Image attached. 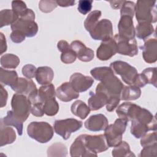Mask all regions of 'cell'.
<instances>
[{"mask_svg": "<svg viewBox=\"0 0 157 157\" xmlns=\"http://www.w3.org/2000/svg\"><path fill=\"white\" fill-rule=\"evenodd\" d=\"M90 74L94 78L101 81L96 86V91L102 92L109 98L113 96H120L124 85L110 67H94L90 71Z\"/></svg>", "mask_w": 157, "mask_h": 157, "instance_id": "1", "label": "cell"}, {"mask_svg": "<svg viewBox=\"0 0 157 157\" xmlns=\"http://www.w3.org/2000/svg\"><path fill=\"white\" fill-rule=\"evenodd\" d=\"M149 131H156V117L147 109L141 108L131 121V133L136 139H139Z\"/></svg>", "mask_w": 157, "mask_h": 157, "instance_id": "2", "label": "cell"}, {"mask_svg": "<svg viewBox=\"0 0 157 157\" xmlns=\"http://www.w3.org/2000/svg\"><path fill=\"white\" fill-rule=\"evenodd\" d=\"M28 135L39 143L49 142L53 136V129L52 126L44 121H33L27 128Z\"/></svg>", "mask_w": 157, "mask_h": 157, "instance_id": "3", "label": "cell"}, {"mask_svg": "<svg viewBox=\"0 0 157 157\" xmlns=\"http://www.w3.org/2000/svg\"><path fill=\"white\" fill-rule=\"evenodd\" d=\"M156 1H137L135 6V13L139 23H155L157 21Z\"/></svg>", "mask_w": 157, "mask_h": 157, "instance_id": "4", "label": "cell"}, {"mask_svg": "<svg viewBox=\"0 0 157 157\" xmlns=\"http://www.w3.org/2000/svg\"><path fill=\"white\" fill-rule=\"evenodd\" d=\"M127 123L126 120L118 118L113 124L105 128L104 135L109 147H115L122 141V135L126 130Z\"/></svg>", "mask_w": 157, "mask_h": 157, "instance_id": "5", "label": "cell"}, {"mask_svg": "<svg viewBox=\"0 0 157 157\" xmlns=\"http://www.w3.org/2000/svg\"><path fill=\"white\" fill-rule=\"evenodd\" d=\"M11 107L15 115L23 122L27 120L31 113V102L24 94H14L11 100Z\"/></svg>", "mask_w": 157, "mask_h": 157, "instance_id": "6", "label": "cell"}, {"mask_svg": "<svg viewBox=\"0 0 157 157\" xmlns=\"http://www.w3.org/2000/svg\"><path fill=\"white\" fill-rule=\"evenodd\" d=\"M110 67L114 74L120 75L125 83L133 85L138 74L137 71L134 67L123 61H115L110 63Z\"/></svg>", "mask_w": 157, "mask_h": 157, "instance_id": "7", "label": "cell"}, {"mask_svg": "<svg viewBox=\"0 0 157 157\" xmlns=\"http://www.w3.org/2000/svg\"><path fill=\"white\" fill-rule=\"evenodd\" d=\"M83 125L81 121L75 118L55 120L53 123L55 132L61 136L64 140H67L72 132L79 130Z\"/></svg>", "mask_w": 157, "mask_h": 157, "instance_id": "8", "label": "cell"}, {"mask_svg": "<svg viewBox=\"0 0 157 157\" xmlns=\"http://www.w3.org/2000/svg\"><path fill=\"white\" fill-rule=\"evenodd\" d=\"M113 39L116 43L117 53L119 54L130 57H133L138 54V47L135 39H128L117 34Z\"/></svg>", "mask_w": 157, "mask_h": 157, "instance_id": "9", "label": "cell"}, {"mask_svg": "<svg viewBox=\"0 0 157 157\" xmlns=\"http://www.w3.org/2000/svg\"><path fill=\"white\" fill-rule=\"evenodd\" d=\"M82 137L87 148L96 155L106 151L109 148L104 134L94 136L82 134Z\"/></svg>", "mask_w": 157, "mask_h": 157, "instance_id": "10", "label": "cell"}, {"mask_svg": "<svg viewBox=\"0 0 157 157\" xmlns=\"http://www.w3.org/2000/svg\"><path fill=\"white\" fill-rule=\"evenodd\" d=\"M90 36L94 40L102 41L112 38L113 26L112 22L107 19H102L98 22L90 32Z\"/></svg>", "mask_w": 157, "mask_h": 157, "instance_id": "11", "label": "cell"}, {"mask_svg": "<svg viewBox=\"0 0 157 157\" xmlns=\"http://www.w3.org/2000/svg\"><path fill=\"white\" fill-rule=\"evenodd\" d=\"M38 25L34 20L18 18L12 25V31H18L26 37H32L38 32Z\"/></svg>", "mask_w": 157, "mask_h": 157, "instance_id": "12", "label": "cell"}, {"mask_svg": "<svg viewBox=\"0 0 157 157\" xmlns=\"http://www.w3.org/2000/svg\"><path fill=\"white\" fill-rule=\"evenodd\" d=\"M69 83L77 92L82 93L88 90L92 86L94 80L90 76H86L81 73L75 72L70 77Z\"/></svg>", "mask_w": 157, "mask_h": 157, "instance_id": "13", "label": "cell"}, {"mask_svg": "<svg viewBox=\"0 0 157 157\" xmlns=\"http://www.w3.org/2000/svg\"><path fill=\"white\" fill-rule=\"evenodd\" d=\"M117 53L116 43L113 38L103 40L96 50V56L101 61H107Z\"/></svg>", "mask_w": 157, "mask_h": 157, "instance_id": "14", "label": "cell"}, {"mask_svg": "<svg viewBox=\"0 0 157 157\" xmlns=\"http://www.w3.org/2000/svg\"><path fill=\"white\" fill-rule=\"evenodd\" d=\"M142 107L130 102H125L117 107L116 113L120 118L124 119L128 122L132 121Z\"/></svg>", "mask_w": 157, "mask_h": 157, "instance_id": "15", "label": "cell"}, {"mask_svg": "<svg viewBox=\"0 0 157 157\" xmlns=\"http://www.w3.org/2000/svg\"><path fill=\"white\" fill-rule=\"evenodd\" d=\"M108 124L109 121L106 117L103 114L99 113L90 117L85 121L84 125L88 130L96 132L104 130Z\"/></svg>", "mask_w": 157, "mask_h": 157, "instance_id": "16", "label": "cell"}, {"mask_svg": "<svg viewBox=\"0 0 157 157\" xmlns=\"http://www.w3.org/2000/svg\"><path fill=\"white\" fill-rule=\"evenodd\" d=\"M71 47L75 52L78 59L83 62L91 61L94 56L92 49L88 48L80 40H74L71 44Z\"/></svg>", "mask_w": 157, "mask_h": 157, "instance_id": "17", "label": "cell"}, {"mask_svg": "<svg viewBox=\"0 0 157 157\" xmlns=\"http://www.w3.org/2000/svg\"><path fill=\"white\" fill-rule=\"evenodd\" d=\"M118 34L120 36L132 39L136 36L135 28L133 25L132 18L129 16H121L118 24Z\"/></svg>", "mask_w": 157, "mask_h": 157, "instance_id": "18", "label": "cell"}, {"mask_svg": "<svg viewBox=\"0 0 157 157\" xmlns=\"http://www.w3.org/2000/svg\"><path fill=\"white\" fill-rule=\"evenodd\" d=\"M144 61L149 64L155 63L157 59V40L150 39L140 47Z\"/></svg>", "mask_w": 157, "mask_h": 157, "instance_id": "19", "label": "cell"}, {"mask_svg": "<svg viewBox=\"0 0 157 157\" xmlns=\"http://www.w3.org/2000/svg\"><path fill=\"white\" fill-rule=\"evenodd\" d=\"M70 155L75 156H97L98 155L91 151L86 147L82 135L78 136L70 147Z\"/></svg>", "mask_w": 157, "mask_h": 157, "instance_id": "20", "label": "cell"}, {"mask_svg": "<svg viewBox=\"0 0 157 157\" xmlns=\"http://www.w3.org/2000/svg\"><path fill=\"white\" fill-rule=\"evenodd\" d=\"M56 96L63 102H69L78 98L79 93L72 87L69 82H64L56 88Z\"/></svg>", "mask_w": 157, "mask_h": 157, "instance_id": "21", "label": "cell"}, {"mask_svg": "<svg viewBox=\"0 0 157 157\" xmlns=\"http://www.w3.org/2000/svg\"><path fill=\"white\" fill-rule=\"evenodd\" d=\"M109 97L105 93L101 91L90 92V97L88 99V107L91 110L95 111L101 109L107 104Z\"/></svg>", "mask_w": 157, "mask_h": 157, "instance_id": "22", "label": "cell"}, {"mask_svg": "<svg viewBox=\"0 0 157 157\" xmlns=\"http://www.w3.org/2000/svg\"><path fill=\"white\" fill-rule=\"evenodd\" d=\"M57 48L61 52V60L63 63L71 64L75 61L77 55L67 41L64 40H59L57 44Z\"/></svg>", "mask_w": 157, "mask_h": 157, "instance_id": "23", "label": "cell"}, {"mask_svg": "<svg viewBox=\"0 0 157 157\" xmlns=\"http://www.w3.org/2000/svg\"><path fill=\"white\" fill-rule=\"evenodd\" d=\"M12 90L17 93L28 96L31 93L37 90V87L31 78L20 77L16 86Z\"/></svg>", "mask_w": 157, "mask_h": 157, "instance_id": "24", "label": "cell"}, {"mask_svg": "<svg viewBox=\"0 0 157 157\" xmlns=\"http://www.w3.org/2000/svg\"><path fill=\"white\" fill-rule=\"evenodd\" d=\"M54 77L53 69L48 66H40L37 68L35 78L40 85L51 83Z\"/></svg>", "mask_w": 157, "mask_h": 157, "instance_id": "25", "label": "cell"}, {"mask_svg": "<svg viewBox=\"0 0 157 157\" xmlns=\"http://www.w3.org/2000/svg\"><path fill=\"white\" fill-rule=\"evenodd\" d=\"M18 77L15 71H9L0 67V82L2 85H8L13 89L17 85Z\"/></svg>", "mask_w": 157, "mask_h": 157, "instance_id": "26", "label": "cell"}, {"mask_svg": "<svg viewBox=\"0 0 157 157\" xmlns=\"http://www.w3.org/2000/svg\"><path fill=\"white\" fill-rule=\"evenodd\" d=\"M0 146L12 144L16 140V133L12 128L6 126L2 122L0 124Z\"/></svg>", "mask_w": 157, "mask_h": 157, "instance_id": "27", "label": "cell"}, {"mask_svg": "<svg viewBox=\"0 0 157 157\" xmlns=\"http://www.w3.org/2000/svg\"><path fill=\"white\" fill-rule=\"evenodd\" d=\"M1 122H2L6 126H14L17 129L18 135H22L23 122L15 115L12 110L7 111V115L1 119Z\"/></svg>", "mask_w": 157, "mask_h": 157, "instance_id": "28", "label": "cell"}, {"mask_svg": "<svg viewBox=\"0 0 157 157\" xmlns=\"http://www.w3.org/2000/svg\"><path fill=\"white\" fill-rule=\"evenodd\" d=\"M141 95L140 88L134 85L124 86L120 94V99L124 101H134L139 99Z\"/></svg>", "mask_w": 157, "mask_h": 157, "instance_id": "29", "label": "cell"}, {"mask_svg": "<svg viewBox=\"0 0 157 157\" xmlns=\"http://www.w3.org/2000/svg\"><path fill=\"white\" fill-rule=\"evenodd\" d=\"M71 110L74 115L83 120L90 114L91 110L83 101L77 100L71 105Z\"/></svg>", "mask_w": 157, "mask_h": 157, "instance_id": "30", "label": "cell"}, {"mask_svg": "<svg viewBox=\"0 0 157 157\" xmlns=\"http://www.w3.org/2000/svg\"><path fill=\"white\" fill-rule=\"evenodd\" d=\"M135 31L137 38L145 40L154 33L155 29L151 23L142 22L137 25Z\"/></svg>", "mask_w": 157, "mask_h": 157, "instance_id": "31", "label": "cell"}, {"mask_svg": "<svg viewBox=\"0 0 157 157\" xmlns=\"http://www.w3.org/2000/svg\"><path fill=\"white\" fill-rule=\"evenodd\" d=\"M37 96L39 101L44 104L47 100L55 98L56 91L54 85L49 83L41 86L38 90Z\"/></svg>", "mask_w": 157, "mask_h": 157, "instance_id": "32", "label": "cell"}, {"mask_svg": "<svg viewBox=\"0 0 157 157\" xmlns=\"http://www.w3.org/2000/svg\"><path fill=\"white\" fill-rule=\"evenodd\" d=\"M113 157H132L136 155L131 151L129 145L125 141H121L117 146L115 147L112 151Z\"/></svg>", "mask_w": 157, "mask_h": 157, "instance_id": "33", "label": "cell"}, {"mask_svg": "<svg viewBox=\"0 0 157 157\" xmlns=\"http://www.w3.org/2000/svg\"><path fill=\"white\" fill-rule=\"evenodd\" d=\"M18 18V16L12 10H2L0 12V27L12 25Z\"/></svg>", "mask_w": 157, "mask_h": 157, "instance_id": "34", "label": "cell"}, {"mask_svg": "<svg viewBox=\"0 0 157 157\" xmlns=\"http://www.w3.org/2000/svg\"><path fill=\"white\" fill-rule=\"evenodd\" d=\"M19 58L13 54L7 53L1 58V65L6 69H15L20 64Z\"/></svg>", "mask_w": 157, "mask_h": 157, "instance_id": "35", "label": "cell"}, {"mask_svg": "<svg viewBox=\"0 0 157 157\" xmlns=\"http://www.w3.org/2000/svg\"><path fill=\"white\" fill-rule=\"evenodd\" d=\"M67 153L66 146L61 142L55 143L47 149L48 156H66Z\"/></svg>", "mask_w": 157, "mask_h": 157, "instance_id": "36", "label": "cell"}, {"mask_svg": "<svg viewBox=\"0 0 157 157\" xmlns=\"http://www.w3.org/2000/svg\"><path fill=\"white\" fill-rule=\"evenodd\" d=\"M101 11L96 10L88 14L84 21V26L87 31L90 33L98 23L99 21L98 20L101 16Z\"/></svg>", "mask_w": 157, "mask_h": 157, "instance_id": "37", "label": "cell"}, {"mask_svg": "<svg viewBox=\"0 0 157 157\" xmlns=\"http://www.w3.org/2000/svg\"><path fill=\"white\" fill-rule=\"evenodd\" d=\"M44 112L45 115L52 117L57 114L59 110V104L55 98L47 100L43 105Z\"/></svg>", "mask_w": 157, "mask_h": 157, "instance_id": "38", "label": "cell"}, {"mask_svg": "<svg viewBox=\"0 0 157 157\" xmlns=\"http://www.w3.org/2000/svg\"><path fill=\"white\" fill-rule=\"evenodd\" d=\"M136 4L134 2L130 1H124L120 8L121 16H129L133 18L135 13Z\"/></svg>", "mask_w": 157, "mask_h": 157, "instance_id": "39", "label": "cell"}, {"mask_svg": "<svg viewBox=\"0 0 157 157\" xmlns=\"http://www.w3.org/2000/svg\"><path fill=\"white\" fill-rule=\"evenodd\" d=\"M142 74L145 78L147 83L153 85L156 87V67H148L145 69Z\"/></svg>", "mask_w": 157, "mask_h": 157, "instance_id": "40", "label": "cell"}, {"mask_svg": "<svg viewBox=\"0 0 157 157\" xmlns=\"http://www.w3.org/2000/svg\"><path fill=\"white\" fill-rule=\"evenodd\" d=\"M12 8L19 18L24 15L28 10L25 2L23 1H13L12 2Z\"/></svg>", "mask_w": 157, "mask_h": 157, "instance_id": "41", "label": "cell"}, {"mask_svg": "<svg viewBox=\"0 0 157 157\" xmlns=\"http://www.w3.org/2000/svg\"><path fill=\"white\" fill-rule=\"evenodd\" d=\"M56 1L52 0H42L39 1V8L41 12L44 13H49L52 12L56 7Z\"/></svg>", "mask_w": 157, "mask_h": 157, "instance_id": "42", "label": "cell"}, {"mask_svg": "<svg viewBox=\"0 0 157 157\" xmlns=\"http://www.w3.org/2000/svg\"><path fill=\"white\" fill-rule=\"evenodd\" d=\"M156 144V132L154 131L151 133L145 134L141 137L140 145L141 146L146 147L148 145Z\"/></svg>", "mask_w": 157, "mask_h": 157, "instance_id": "43", "label": "cell"}, {"mask_svg": "<svg viewBox=\"0 0 157 157\" xmlns=\"http://www.w3.org/2000/svg\"><path fill=\"white\" fill-rule=\"evenodd\" d=\"M157 155V144H154L151 145L144 147L141 150L139 156L140 157H156Z\"/></svg>", "mask_w": 157, "mask_h": 157, "instance_id": "44", "label": "cell"}, {"mask_svg": "<svg viewBox=\"0 0 157 157\" xmlns=\"http://www.w3.org/2000/svg\"><path fill=\"white\" fill-rule=\"evenodd\" d=\"M93 2L92 0H80L77 7L78 11L83 15H86L91 11Z\"/></svg>", "mask_w": 157, "mask_h": 157, "instance_id": "45", "label": "cell"}, {"mask_svg": "<svg viewBox=\"0 0 157 157\" xmlns=\"http://www.w3.org/2000/svg\"><path fill=\"white\" fill-rule=\"evenodd\" d=\"M36 67L31 64L25 65L22 68V74L27 78H34L36 75Z\"/></svg>", "mask_w": 157, "mask_h": 157, "instance_id": "46", "label": "cell"}, {"mask_svg": "<svg viewBox=\"0 0 157 157\" xmlns=\"http://www.w3.org/2000/svg\"><path fill=\"white\" fill-rule=\"evenodd\" d=\"M120 100V96H113L110 97L106 104V110L108 112L113 111V110L117 107Z\"/></svg>", "mask_w": 157, "mask_h": 157, "instance_id": "47", "label": "cell"}, {"mask_svg": "<svg viewBox=\"0 0 157 157\" xmlns=\"http://www.w3.org/2000/svg\"><path fill=\"white\" fill-rule=\"evenodd\" d=\"M43 103L37 102L34 104H31V113L36 117H40L44 114L43 110Z\"/></svg>", "mask_w": 157, "mask_h": 157, "instance_id": "48", "label": "cell"}, {"mask_svg": "<svg viewBox=\"0 0 157 157\" xmlns=\"http://www.w3.org/2000/svg\"><path fill=\"white\" fill-rule=\"evenodd\" d=\"M10 37L13 42L18 44L25 40L26 36L18 31H12L10 35Z\"/></svg>", "mask_w": 157, "mask_h": 157, "instance_id": "49", "label": "cell"}, {"mask_svg": "<svg viewBox=\"0 0 157 157\" xmlns=\"http://www.w3.org/2000/svg\"><path fill=\"white\" fill-rule=\"evenodd\" d=\"M0 88V107L2 108L6 105L7 100L8 98V93L7 90L4 88L2 84H1Z\"/></svg>", "mask_w": 157, "mask_h": 157, "instance_id": "50", "label": "cell"}, {"mask_svg": "<svg viewBox=\"0 0 157 157\" xmlns=\"http://www.w3.org/2000/svg\"><path fill=\"white\" fill-rule=\"evenodd\" d=\"M56 2L58 6L63 7L72 6L75 3V1L74 0H56Z\"/></svg>", "mask_w": 157, "mask_h": 157, "instance_id": "51", "label": "cell"}, {"mask_svg": "<svg viewBox=\"0 0 157 157\" xmlns=\"http://www.w3.org/2000/svg\"><path fill=\"white\" fill-rule=\"evenodd\" d=\"M0 44H1V52L0 54L2 55L7 50V43L6 37L2 33H0Z\"/></svg>", "mask_w": 157, "mask_h": 157, "instance_id": "52", "label": "cell"}, {"mask_svg": "<svg viewBox=\"0 0 157 157\" xmlns=\"http://www.w3.org/2000/svg\"><path fill=\"white\" fill-rule=\"evenodd\" d=\"M124 1H110L109 2L110 4V6L113 9H118L121 8L123 4L124 3Z\"/></svg>", "mask_w": 157, "mask_h": 157, "instance_id": "53", "label": "cell"}]
</instances>
